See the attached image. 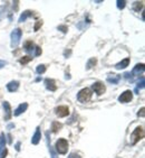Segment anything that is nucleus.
<instances>
[{
  "label": "nucleus",
  "mask_w": 145,
  "mask_h": 158,
  "mask_svg": "<svg viewBox=\"0 0 145 158\" xmlns=\"http://www.w3.org/2000/svg\"><path fill=\"white\" fill-rule=\"evenodd\" d=\"M21 35H22V32H21L20 28H16L11 32L10 35V45L12 48H16L18 45H19V42L21 39Z\"/></svg>",
  "instance_id": "nucleus-1"
},
{
  "label": "nucleus",
  "mask_w": 145,
  "mask_h": 158,
  "mask_svg": "<svg viewBox=\"0 0 145 158\" xmlns=\"http://www.w3.org/2000/svg\"><path fill=\"white\" fill-rule=\"evenodd\" d=\"M144 138V129L143 127H137L131 135V145H135L141 139Z\"/></svg>",
  "instance_id": "nucleus-2"
},
{
  "label": "nucleus",
  "mask_w": 145,
  "mask_h": 158,
  "mask_svg": "<svg viewBox=\"0 0 145 158\" xmlns=\"http://www.w3.org/2000/svg\"><path fill=\"white\" fill-rule=\"evenodd\" d=\"M92 91L88 89V87H85L83 90H81L79 92H78V94H77V99H78V101L79 102H88L89 100H91V98H92Z\"/></svg>",
  "instance_id": "nucleus-3"
},
{
  "label": "nucleus",
  "mask_w": 145,
  "mask_h": 158,
  "mask_svg": "<svg viewBox=\"0 0 145 158\" xmlns=\"http://www.w3.org/2000/svg\"><path fill=\"white\" fill-rule=\"evenodd\" d=\"M55 147H56V150H57L59 154L64 155V154H66L67 150H68V142H67L66 139H58V140L56 141Z\"/></svg>",
  "instance_id": "nucleus-4"
},
{
  "label": "nucleus",
  "mask_w": 145,
  "mask_h": 158,
  "mask_svg": "<svg viewBox=\"0 0 145 158\" xmlns=\"http://www.w3.org/2000/svg\"><path fill=\"white\" fill-rule=\"evenodd\" d=\"M55 112L59 118H64L69 115V108L67 105H59L55 109Z\"/></svg>",
  "instance_id": "nucleus-5"
},
{
  "label": "nucleus",
  "mask_w": 145,
  "mask_h": 158,
  "mask_svg": "<svg viewBox=\"0 0 145 158\" xmlns=\"http://www.w3.org/2000/svg\"><path fill=\"white\" fill-rule=\"evenodd\" d=\"M132 99H133V92L130 91V90L125 91L124 93H122V94L118 96V101L122 102V103H127V102H130Z\"/></svg>",
  "instance_id": "nucleus-6"
},
{
  "label": "nucleus",
  "mask_w": 145,
  "mask_h": 158,
  "mask_svg": "<svg viewBox=\"0 0 145 158\" xmlns=\"http://www.w3.org/2000/svg\"><path fill=\"white\" fill-rule=\"evenodd\" d=\"M92 89L95 91V93L97 95H102L105 92V85L102 83V82H95L93 85H92Z\"/></svg>",
  "instance_id": "nucleus-7"
},
{
  "label": "nucleus",
  "mask_w": 145,
  "mask_h": 158,
  "mask_svg": "<svg viewBox=\"0 0 145 158\" xmlns=\"http://www.w3.org/2000/svg\"><path fill=\"white\" fill-rule=\"evenodd\" d=\"M40 138H42L40 128H39V127H37V128H36V131H35V135H34L32 138H31V142H32L34 145H38V144H39V141H40Z\"/></svg>",
  "instance_id": "nucleus-8"
},
{
  "label": "nucleus",
  "mask_w": 145,
  "mask_h": 158,
  "mask_svg": "<svg viewBox=\"0 0 145 158\" xmlns=\"http://www.w3.org/2000/svg\"><path fill=\"white\" fill-rule=\"evenodd\" d=\"M45 86L49 91H56L57 90V85L55 84V81L52 79H46L45 80Z\"/></svg>",
  "instance_id": "nucleus-9"
},
{
  "label": "nucleus",
  "mask_w": 145,
  "mask_h": 158,
  "mask_svg": "<svg viewBox=\"0 0 145 158\" xmlns=\"http://www.w3.org/2000/svg\"><path fill=\"white\" fill-rule=\"evenodd\" d=\"M35 44L31 42V41H27V42L23 44V48H25V51L28 53V54H34L35 52Z\"/></svg>",
  "instance_id": "nucleus-10"
},
{
  "label": "nucleus",
  "mask_w": 145,
  "mask_h": 158,
  "mask_svg": "<svg viewBox=\"0 0 145 158\" xmlns=\"http://www.w3.org/2000/svg\"><path fill=\"white\" fill-rule=\"evenodd\" d=\"M3 109H5V119L6 120H9L11 117V108H10V104H9V102H7V101H5L3 103Z\"/></svg>",
  "instance_id": "nucleus-11"
},
{
  "label": "nucleus",
  "mask_w": 145,
  "mask_h": 158,
  "mask_svg": "<svg viewBox=\"0 0 145 158\" xmlns=\"http://www.w3.org/2000/svg\"><path fill=\"white\" fill-rule=\"evenodd\" d=\"M119 80H121V75H118V74H109L107 76V82H109L112 84H117L119 82Z\"/></svg>",
  "instance_id": "nucleus-12"
},
{
  "label": "nucleus",
  "mask_w": 145,
  "mask_h": 158,
  "mask_svg": "<svg viewBox=\"0 0 145 158\" xmlns=\"http://www.w3.org/2000/svg\"><path fill=\"white\" fill-rule=\"evenodd\" d=\"M27 108H28V104H27V103H21V104H19V106L15 110L13 115H15L16 117L20 116L21 113H23V112L27 110Z\"/></svg>",
  "instance_id": "nucleus-13"
},
{
  "label": "nucleus",
  "mask_w": 145,
  "mask_h": 158,
  "mask_svg": "<svg viewBox=\"0 0 145 158\" xmlns=\"http://www.w3.org/2000/svg\"><path fill=\"white\" fill-rule=\"evenodd\" d=\"M18 87H19V82H18V81H11V82H9V83L7 84V90H8L9 92L17 91Z\"/></svg>",
  "instance_id": "nucleus-14"
},
{
  "label": "nucleus",
  "mask_w": 145,
  "mask_h": 158,
  "mask_svg": "<svg viewBox=\"0 0 145 158\" xmlns=\"http://www.w3.org/2000/svg\"><path fill=\"white\" fill-rule=\"evenodd\" d=\"M46 140H47V146H48V149H49V151H50V155H52V158H57V154L55 153V150H54V148L52 147V145L49 144V131H47L46 132Z\"/></svg>",
  "instance_id": "nucleus-15"
},
{
  "label": "nucleus",
  "mask_w": 145,
  "mask_h": 158,
  "mask_svg": "<svg viewBox=\"0 0 145 158\" xmlns=\"http://www.w3.org/2000/svg\"><path fill=\"white\" fill-rule=\"evenodd\" d=\"M128 64H130V58H125V60H123L122 62L116 64L115 67H116L117 70H122V68H125L126 66H128Z\"/></svg>",
  "instance_id": "nucleus-16"
},
{
  "label": "nucleus",
  "mask_w": 145,
  "mask_h": 158,
  "mask_svg": "<svg viewBox=\"0 0 145 158\" xmlns=\"http://www.w3.org/2000/svg\"><path fill=\"white\" fill-rule=\"evenodd\" d=\"M32 15H34V14H32V11L30 10H26L25 12H22L20 15V17H19V22H23L28 17H31Z\"/></svg>",
  "instance_id": "nucleus-17"
},
{
  "label": "nucleus",
  "mask_w": 145,
  "mask_h": 158,
  "mask_svg": "<svg viewBox=\"0 0 145 158\" xmlns=\"http://www.w3.org/2000/svg\"><path fill=\"white\" fill-rule=\"evenodd\" d=\"M62 128V123H59L58 121H54L52 123V132H57L58 130H60Z\"/></svg>",
  "instance_id": "nucleus-18"
},
{
  "label": "nucleus",
  "mask_w": 145,
  "mask_h": 158,
  "mask_svg": "<svg viewBox=\"0 0 145 158\" xmlns=\"http://www.w3.org/2000/svg\"><path fill=\"white\" fill-rule=\"evenodd\" d=\"M143 71H144V64H137L134 67V70L132 71V75L140 73V72H143Z\"/></svg>",
  "instance_id": "nucleus-19"
},
{
  "label": "nucleus",
  "mask_w": 145,
  "mask_h": 158,
  "mask_svg": "<svg viewBox=\"0 0 145 158\" xmlns=\"http://www.w3.org/2000/svg\"><path fill=\"white\" fill-rule=\"evenodd\" d=\"M6 148V138H5V134H1L0 136V154L2 153V150Z\"/></svg>",
  "instance_id": "nucleus-20"
},
{
  "label": "nucleus",
  "mask_w": 145,
  "mask_h": 158,
  "mask_svg": "<svg viewBox=\"0 0 145 158\" xmlns=\"http://www.w3.org/2000/svg\"><path fill=\"white\" fill-rule=\"evenodd\" d=\"M96 63H97V60H96L95 57L91 58V60H88V62H87V64H86V70H91L93 66L96 65Z\"/></svg>",
  "instance_id": "nucleus-21"
},
{
  "label": "nucleus",
  "mask_w": 145,
  "mask_h": 158,
  "mask_svg": "<svg viewBox=\"0 0 145 158\" xmlns=\"http://www.w3.org/2000/svg\"><path fill=\"white\" fill-rule=\"evenodd\" d=\"M31 60H32V57H30V56H23V57H21L20 60H19V63L25 65V64L29 63Z\"/></svg>",
  "instance_id": "nucleus-22"
},
{
  "label": "nucleus",
  "mask_w": 145,
  "mask_h": 158,
  "mask_svg": "<svg viewBox=\"0 0 145 158\" xmlns=\"http://www.w3.org/2000/svg\"><path fill=\"white\" fill-rule=\"evenodd\" d=\"M143 7H144L143 2H134V10H136V11L142 10Z\"/></svg>",
  "instance_id": "nucleus-23"
},
{
  "label": "nucleus",
  "mask_w": 145,
  "mask_h": 158,
  "mask_svg": "<svg viewBox=\"0 0 145 158\" xmlns=\"http://www.w3.org/2000/svg\"><path fill=\"white\" fill-rule=\"evenodd\" d=\"M143 87H144V77H142L141 82H138V83H137L136 87H135V92L137 93V92H138V89H143Z\"/></svg>",
  "instance_id": "nucleus-24"
},
{
  "label": "nucleus",
  "mask_w": 145,
  "mask_h": 158,
  "mask_svg": "<svg viewBox=\"0 0 145 158\" xmlns=\"http://www.w3.org/2000/svg\"><path fill=\"white\" fill-rule=\"evenodd\" d=\"M45 71H46V66H45V65H38L37 68H36V72L38 74L45 73Z\"/></svg>",
  "instance_id": "nucleus-25"
},
{
  "label": "nucleus",
  "mask_w": 145,
  "mask_h": 158,
  "mask_svg": "<svg viewBox=\"0 0 145 158\" xmlns=\"http://www.w3.org/2000/svg\"><path fill=\"white\" fill-rule=\"evenodd\" d=\"M116 3H117V8H118V9H124L125 5H126V1H125V0H118Z\"/></svg>",
  "instance_id": "nucleus-26"
},
{
  "label": "nucleus",
  "mask_w": 145,
  "mask_h": 158,
  "mask_svg": "<svg viewBox=\"0 0 145 158\" xmlns=\"http://www.w3.org/2000/svg\"><path fill=\"white\" fill-rule=\"evenodd\" d=\"M42 54V48L39 47V46H36L35 47V52H34V55L35 56H39Z\"/></svg>",
  "instance_id": "nucleus-27"
},
{
  "label": "nucleus",
  "mask_w": 145,
  "mask_h": 158,
  "mask_svg": "<svg viewBox=\"0 0 145 158\" xmlns=\"http://www.w3.org/2000/svg\"><path fill=\"white\" fill-rule=\"evenodd\" d=\"M58 31H60V32L62 33H67L68 27H67L66 25H60V26H58Z\"/></svg>",
  "instance_id": "nucleus-28"
},
{
  "label": "nucleus",
  "mask_w": 145,
  "mask_h": 158,
  "mask_svg": "<svg viewBox=\"0 0 145 158\" xmlns=\"http://www.w3.org/2000/svg\"><path fill=\"white\" fill-rule=\"evenodd\" d=\"M7 154H8V150H7L6 148H5V149L2 150V153L0 154V158H5L6 156H7Z\"/></svg>",
  "instance_id": "nucleus-29"
},
{
  "label": "nucleus",
  "mask_w": 145,
  "mask_h": 158,
  "mask_svg": "<svg viewBox=\"0 0 145 158\" xmlns=\"http://www.w3.org/2000/svg\"><path fill=\"white\" fill-rule=\"evenodd\" d=\"M42 25V21L39 20L38 22H37V24H36V25H35V32H37V31L39 29V27H40Z\"/></svg>",
  "instance_id": "nucleus-30"
},
{
  "label": "nucleus",
  "mask_w": 145,
  "mask_h": 158,
  "mask_svg": "<svg viewBox=\"0 0 145 158\" xmlns=\"http://www.w3.org/2000/svg\"><path fill=\"white\" fill-rule=\"evenodd\" d=\"M68 158H82L78 154H75V153H72L69 156H68Z\"/></svg>",
  "instance_id": "nucleus-31"
},
{
  "label": "nucleus",
  "mask_w": 145,
  "mask_h": 158,
  "mask_svg": "<svg viewBox=\"0 0 145 158\" xmlns=\"http://www.w3.org/2000/svg\"><path fill=\"white\" fill-rule=\"evenodd\" d=\"M124 77H125V79H131V80H132L133 75H132V73H131V72H126V73L124 74Z\"/></svg>",
  "instance_id": "nucleus-32"
},
{
  "label": "nucleus",
  "mask_w": 145,
  "mask_h": 158,
  "mask_svg": "<svg viewBox=\"0 0 145 158\" xmlns=\"http://www.w3.org/2000/svg\"><path fill=\"white\" fill-rule=\"evenodd\" d=\"M144 108H142V109H141V110H140V112H138V113H137V116L138 117H144Z\"/></svg>",
  "instance_id": "nucleus-33"
},
{
  "label": "nucleus",
  "mask_w": 145,
  "mask_h": 158,
  "mask_svg": "<svg viewBox=\"0 0 145 158\" xmlns=\"http://www.w3.org/2000/svg\"><path fill=\"white\" fill-rule=\"evenodd\" d=\"M7 64H8V63H7L6 61H2V60H0V68H2L3 66H6Z\"/></svg>",
  "instance_id": "nucleus-34"
},
{
  "label": "nucleus",
  "mask_w": 145,
  "mask_h": 158,
  "mask_svg": "<svg viewBox=\"0 0 145 158\" xmlns=\"http://www.w3.org/2000/svg\"><path fill=\"white\" fill-rule=\"evenodd\" d=\"M7 137H8V142H9V144H11V142H12V139H11V135L10 134H9V135H8V136H7Z\"/></svg>",
  "instance_id": "nucleus-35"
},
{
  "label": "nucleus",
  "mask_w": 145,
  "mask_h": 158,
  "mask_svg": "<svg viewBox=\"0 0 145 158\" xmlns=\"http://www.w3.org/2000/svg\"><path fill=\"white\" fill-rule=\"evenodd\" d=\"M16 149H17V150H20V142H17V145H16Z\"/></svg>",
  "instance_id": "nucleus-36"
},
{
  "label": "nucleus",
  "mask_w": 145,
  "mask_h": 158,
  "mask_svg": "<svg viewBox=\"0 0 145 158\" xmlns=\"http://www.w3.org/2000/svg\"><path fill=\"white\" fill-rule=\"evenodd\" d=\"M15 127V125L13 123H10V125H8V129H11V128H13Z\"/></svg>",
  "instance_id": "nucleus-37"
},
{
  "label": "nucleus",
  "mask_w": 145,
  "mask_h": 158,
  "mask_svg": "<svg viewBox=\"0 0 145 158\" xmlns=\"http://www.w3.org/2000/svg\"><path fill=\"white\" fill-rule=\"evenodd\" d=\"M65 77H66L67 80H69V79H70V75H69V74H66V76H65Z\"/></svg>",
  "instance_id": "nucleus-38"
}]
</instances>
